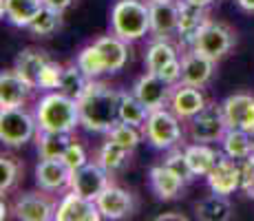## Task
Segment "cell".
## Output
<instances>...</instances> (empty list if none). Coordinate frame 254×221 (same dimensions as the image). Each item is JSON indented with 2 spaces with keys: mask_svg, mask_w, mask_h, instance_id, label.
Here are the masks:
<instances>
[{
  "mask_svg": "<svg viewBox=\"0 0 254 221\" xmlns=\"http://www.w3.org/2000/svg\"><path fill=\"white\" fill-rule=\"evenodd\" d=\"M80 124L91 133H109L120 122V102L122 91L89 80L86 88L77 97Z\"/></svg>",
  "mask_w": 254,
  "mask_h": 221,
  "instance_id": "1",
  "label": "cell"
},
{
  "mask_svg": "<svg viewBox=\"0 0 254 221\" xmlns=\"http://www.w3.org/2000/svg\"><path fill=\"white\" fill-rule=\"evenodd\" d=\"M38 131L47 133H71L80 124L77 102L73 97L64 95L62 91L49 93L36 106Z\"/></svg>",
  "mask_w": 254,
  "mask_h": 221,
  "instance_id": "2",
  "label": "cell"
},
{
  "mask_svg": "<svg viewBox=\"0 0 254 221\" xmlns=\"http://www.w3.org/2000/svg\"><path fill=\"white\" fill-rule=\"evenodd\" d=\"M111 31L126 42L141 40L150 33L148 2L141 0H117L111 9Z\"/></svg>",
  "mask_w": 254,
  "mask_h": 221,
  "instance_id": "3",
  "label": "cell"
},
{
  "mask_svg": "<svg viewBox=\"0 0 254 221\" xmlns=\"http://www.w3.org/2000/svg\"><path fill=\"white\" fill-rule=\"evenodd\" d=\"M38 133L36 115L27 113L22 106L18 109H0V140L9 148H18L31 142Z\"/></svg>",
  "mask_w": 254,
  "mask_h": 221,
  "instance_id": "4",
  "label": "cell"
},
{
  "mask_svg": "<svg viewBox=\"0 0 254 221\" xmlns=\"http://www.w3.org/2000/svg\"><path fill=\"white\" fill-rule=\"evenodd\" d=\"M144 137L150 146L155 148H173L179 140L184 137L182 124H179V117L173 111L157 109L148 113V120L144 124Z\"/></svg>",
  "mask_w": 254,
  "mask_h": 221,
  "instance_id": "5",
  "label": "cell"
},
{
  "mask_svg": "<svg viewBox=\"0 0 254 221\" xmlns=\"http://www.w3.org/2000/svg\"><path fill=\"white\" fill-rule=\"evenodd\" d=\"M234 44H237V36H234V31L228 24L217 22V20H208L199 29L197 38L190 44V49H194V51L203 53V56L212 58V60L217 62L232 51Z\"/></svg>",
  "mask_w": 254,
  "mask_h": 221,
  "instance_id": "6",
  "label": "cell"
},
{
  "mask_svg": "<svg viewBox=\"0 0 254 221\" xmlns=\"http://www.w3.org/2000/svg\"><path fill=\"white\" fill-rule=\"evenodd\" d=\"M228 131V122L223 115L221 104H206L197 115L188 120V133L192 142L199 144H212V142H221Z\"/></svg>",
  "mask_w": 254,
  "mask_h": 221,
  "instance_id": "7",
  "label": "cell"
},
{
  "mask_svg": "<svg viewBox=\"0 0 254 221\" xmlns=\"http://www.w3.org/2000/svg\"><path fill=\"white\" fill-rule=\"evenodd\" d=\"M97 208H100L102 219H126L135 213V197L133 193H128L126 188L115 184H109L104 190L100 193V197L95 199Z\"/></svg>",
  "mask_w": 254,
  "mask_h": 221,
  "instance_id": "8",
  "label": "cell"
},
{
  "mask_svg": "<svg viewBox=\"0 0 254 221\" xmlns=\"http://www.w3.org/2000/svg\"><path fill=\"white\" fill-rule=\"evenodd\" d=\"M109 175H111L109 170H104L97 161H89V164H84L82 168H77L75 173H73L69 188L75 190V193L82 195V197L95 201L100 197L102 190L111 184Z\"/></svg>",
  "mask_w": 254,
  "mask_h": 221,
  "instance_id": "9",
  "label": "cell"
},
{
  "mask_svg": "<svg viewBox=\"0 0 254 221\" xmlns=\"http://www.w3.org/2000/svg\"><path fill=\"white\" fill-rule=\"evenodd\" d=\"M179 2L182 0H148L150 33L168 40L179 27Z\"/></svg>",
  "mask_w": 254,
  "mask_h": 221,
  "instance_id": "10",
  "label": "cell"
},
{
  "mask_svg": "<svg viewBox=\"0 0 254 221\" xmlns=\"http://www.w3.org/2000/svg\"><path fill=\"white\" fill-rule=\"evenodd\" d=\"M133 93L139 97V102L148 111H157V109H164V106L170 102L173 84H168L166 80H162L157 73H148V71H146L144 75L135 82Z\"/></svg>",
  "mask_w": 254,
  "mask_h": 221,
  "instance_id": "11",
  "label": "cell"
},
{
  "mask_svg": "<svg viewBox=\"0 0 254 221\" xmlns=\"http://www.w3.org/2000/svg\"><path fill=\"white\" fill-rule=\"evenodd\" d=\"M208 186L212 193L226 195L230 197L232 193L241 190V170H239V161L232 159L230 155H221L214 168L208 173Z\"/></svg>",
  "mask_w": 254,
  "mask_h": 221,
  "instance_id": "12",
  "label": "cell"
},
{
  "mask_svg": "<svg viewBox=\"0 0 254 221\" xmlns=\"http://www.w3.org/2000/svg\"><path fill=\"white\" fill-rule=\"evenodd\" d=\"M31 82H27L16 69H7L0 73V109H18L29 100L33 91Z\"/></svg>",
  "mask_w": 254,
  "mask_h": 221,
  "instance_id": "13",
  "label": "cell"
},
{
  "mask_svg": "<svg viewBox=\"0 0 254 221\" xmlns=\"http://www.w3.org/2000/svg\"><path fill=\"white\" fill-rule=\"evenodd\" d=\"M221 106L228 122V129H243L248 133L254 131V95L234 93V95L223 100Z\"/></svg>",
  "mask_w": 254,
  "mask_h": 221,
  "instance_id": "14",
  "label": "cell"
},
{
  "mask_svg": "<svg viewBox=\"0 0 254 221\" xmlns=\"http://www.w3.org/2000/svg\"><path fill=\"white\" fill-rule=\"evenodd\" d=\"M56 219L58 221H100L102 215L93 199H86L82 195H77L75 190H71L58 204Z\"/></svg>",
  "mask_w": 254,
  "mask_h": 221,
  "instance_id": "15",
  "label": "cell"
},
{
  "mask_svg": "<svg viewBox=\"0 0 254 221\" xmlns=\"http://www.w3.org/2000/svg\"><path fill=\"white\" fill-rule=\"evenodd\" d=\"M206 106V97H203L201 88L190 86L184 82L173 84V93H170V111L179 117V120L188 122L192 115H197L199 111Z\"/></svg>",
  "mask_w": 254,
  "mask_h": 221,
  "instance_id": "16",
  "label": "cell"
},
{
  "mask_svg": "<svg viewBox=\"0 0 254 221\" xmlns=\"http://www.w3.org/2000/svg\"><path fill=\"white\" fill-rule=\"evenodd\" d=\"M56 210H58V206L53 204L47 195H40V193H24L22 197H18L16 204H13L16 219H20V221L56 219Z\"/></svg>",
  "mask_w": 254,
  "mask_h": 221,
  "instance_id": "17",
  "label": "cell"
},
{
  "mask_svg": "<svg viewBox=\"0 0 254 221\" xmlns=\"http://www.w3.org/2000/svg\"><path fill=\"white\" fill-rule=\"evenodd\" d=\"M214 65L217 62L212 58L190 49V51H186L182 56V80L179 82L190 86H199V88L206 86L214 73Z\"/></svg>",
  "mask_w": 254,
  "mask_h": 221,
  "instance_id": "18",
  "label": "cell"
},
{
  "mask_svg": "<svg viewBox=\"0 0 254 221\" xmlns=\"http://www.w3.org/2000/svg\"><path fill=\"white\" fill-rule=\"evenodd\" d=\"M73 170L62 159H40L36 166V184L45 193H56L71 184Z\"/></svg>",
  "mask_w": 254,
  "mask_h": 221,
  "instance_id": "19",
  "label": "cell"
},
{
  "mask_svg": "<svg viewBox=\"0 0 254 221\" xmlns=\"http://www.w3.org/2000/svg\"><path fill=\"white\" fill-rule=\"evenodd\" d=\"M148 177H150V188H153V193L157 195L159 199H164V201L177 199L179 195H182L184 184H186L184 177L177 175L170 166H166V164L153 166Z\"/></svg>",
  "mask_w": 254,
  "mask_h": 221,
  "instance_id": "20",
  "label": "cell"
},
{
  "mask_svg": "<svg viewBox=\"0 0 254 221\" xmlns=\"http://www.w3.org/2000/svg\"><path fill=\"white\" fill-rule=\"evenodd\" d=\"M93 44L100 51V58L106 67V73H117L126 67V62H128V42L126 40H122V38H117L113 33V36L97 38Z\"/></svg>",
  "mask_w": 254,
  "mask_h": 221,
  "instance_id": "21",
  "label": "cell"
},
{
  "mask_svg": "<svg viewBox=\"0 0 254 221\" xmlns=\"http://www.w3.org/2000/svg\"><path fill=\"white\" fill-rule=\"evenodd\" d=\"M210 20L208 11L203 7H197V4H190L182 0L179 2V27H177V36L184 44H192L194 38H197L199 29L203 27Z\"/></svg>",
  "mask_w": 254,
  "mask_h": 221,
  "instance_id": "22",
  "label": "cell"
},
{
  "mask_svg": "<svg viewBox=\"0 0 254 221\" xmlns=\"http://www.w3.org/2000/svg\"><path fill=\"white\" fill-rule=\"evenodd\" d=\"M42 7H45V0H2L0 13L13 27L27 29L33 22V18L42 11Z\"/></svg>",
  "mask_w": 254,
  "mask_h": 221,
  "instance_id": "23",
  "label": "cell"
},
{
  "mask_svg": "<svg viewBox=\"0 0 254 221\" xmlns=\"http://www.w3.org/2000/svg\"><path fill=\"white\" fill-rule=\"evenodd\" d=\"M49 56L40 49H22L16 56V62H13V69L24 77L27 82H31L33 86L38 88V80H40L42 69L47 67Z\"/></svg>",
  "mask_w": 254,
  "mask_h": 221,
  "instance_id": "24",
  "label": "cell"
},
{
  "mask_svg": "<svg viewBox=\"0 0 254 221\" xmlns=\"http://www.w3.org/2000/svg\"><path fill=\"white\" fill-rule=\"evenodd\" d=\"M186 159H188V166L192 170L194 177H208V173L214 168V164L219 161V155L214 148H210V144H190L188 148H184Z\"/></svg>",
  "mask_w": 254,
  "mask_h": 221,
  "instance_id": "25",
  "label": "cell"
},
{
  "mask_svg": "<svg viewBox=\"0 0 254 221\" xmlns=\"http://www.w3.org/2000/svg\"><path fill=\"white\" fill-rule=\"evenodd\" d=\"M194 215L201 221H228L232 217V204L226 195L212 193L210 197L194 204Z\"/></svg>",
  "mask_w": 254,
  "mask_h": 221,
  "instance_id": "26",
  "label": "cell"
},
{
  "mask_svg": "<svg viewBox=\"0 0 254 221\" xmlns=\"http://www.w3.org/2000/svg\"><path fill=\"white\" fill-rule=\"evenodd\" d=\"M179 53L175 49V44H170L166 38H155V42L146 51V71L148 73H159L168 62L177 60Z\"/></svg>",
  "mask_w": 254,
  "mask_h": 221,
  "instance_id": "27",
  "label": "cell"
},
{
  "mask_svg": "<svg viewBox=\"0 0 254 221\" xmlns=\"http://www.w3.org/2000/svg\"><path fill=\"white\" fill-rule=\"evenodd\" d=\"M71 133L38 131V155L40 159H62L66 146L71 144Z\"/></svg>",
  "mask_w": 254,
  "mask_h": 221,
  "instance_id": "28",
  "label": "cell"
},
{
  "mask_svg": "<svg viewBox=\"0 0 254 221\" xmlns=\"http://www.w3.org/2000/svg\"><path fill=\"white\" fill-rule=\"evenodd\" d=\"M148 109L139 102L135 93H124L122 91V102H120V122L133 124L137 129H144L146 120H148Z\"/></svg>",
  "mask_w": 254,
  "mask_h": 221,
  "instance_id": "29",
  "label": "cell"
},
{
  "mask_svg": "<svg viewBox=\"0 0 254 221\" xmlns=\"http://www.w3.org/2000/svg\"><path fill=\"white\" fill-rule=\"evenodd\" d=\"M128 155H130V150H126L124 146L109 140V142H104V146H102L100 153H97V164L113 175V173H120L122 168H126Z\"/></svg>",
  "mask_w": 254,
  "mask_h": 221,
  "instance_id": "30",
  "label": "cell"
},
{
  "mask_svg": "<svg viewBox=\"0 0 254 221\" xmlns=\"http://www.w3.org/2000/svg\"><path fill=\"white\" fill-rule=\"evenodd\" d=\"M27 29L33 33V36H38V38L53 36L56 31H60V29H62V11H58V9L47 7V4H45V7H42V11L33 18V22L29 24Z\"/></svg>",
  "mask_w": 254,
  "mask_h": 221,
  "instance_id": "31",
  "label": "cell"
},
{
  "mask_svg": "<svg viewBox=\"0 0 254 221\" xmlns=\"http://www.w3.org/2000/svg\"><path fill=\"white\" fill-rule=\"evenodd\" d=\"M223 150L226 155H230L232 159H241L252 153V142H250V133L243 129H228L226 135L221 140Z\"/></svg>",
  "mask_w": 254,
  "mask_h": 221,
  "instance_id": "32",
  "label": "cell"
},
{
  "mask_svg": "<svg viewBox=\"0 0 254 221\" xmlns=\"http://www.w3.org/2000/svg\"><path fill=\"white\" fill-rule=\"evenodd\" d=\"M86 84H89V77H86V73L82 71V69L77 67V62H75V65H71V67H64L58 91H62L64 95L77 100V97H80V93L86 88Z\"/></svg>",
  "mask_w": 254,
  "mask_h": 221,
  "instance_id": "33",
  "label": "cell"
},
{
  "mask_svg": "<svg viewBox=\"0 0 254 221\" xmlns=\"http://www.w3.org/2000/svg\"><path fill=\"white\" fill-rule=\"evenodd\" d=\"M106 135H109L111 142H115V144L124 146V148L130 150V153L137 148V144L141 142V135H139L137 126L126 124V122H117V124H115L109 133H106Z\"/></svg>",
  "mask_w": 254,
  "mask_h": 221,
  "instance_id": "34",
  "label": "cell"
},
{
  "mask_svg": "<svg viewBox=\"0 0 254 221\" xmlns=\"http://www.w3.org/2000/svg\"><path fill=\"white\" fill-rule=\"evenodd\" d=\"M75 62H77V67L86 73V77H89V80H95L97 75L106 73V67H104V62H102L100 51L95 49V44H89V47L82 49Z\"/></svg>",
  "mask_w": 254,
  "mask_h": 221,
  "instance_id": "35",
  "label": "cell"
},
{
  "mask_svg": "<svg viewBox=\"0 0 254 221\" xmlns=\"http://www.w3.org/2000/svg\"><path fill=\"white\" fill-rule=\"evenodd\" d=\"M20 170H22V164L18 161V157L2 155V159H0V193L4 195L7 190L13 188V184L20 177Z\"/></svg>",
  "mask_w": 254,
  "mask_h": 221,
  "instance_id": "36",
  "label": "cell"
},
{
  "mask_svg": "<svg viewBox=\"0 0 254 221\" xmlns=\"http://www.w3.org/2000/svg\"><path fill=\"white\" fill-rule=\"evenodd\" d=\"M62 71H64V67L58 65V62H53V60H49L47 67L42 69V73H40L38 88H45V91L58 88V86H60V80H62Z\"/></svg>",
  "mask_w": 254,
  "mask_h": 221,
  "instance_id": "37",
  "label": "cell"
},
{
  "mask_svg": "<svg viewBox=\"0 0 254 221\" xmlns=\"http://www.w3.org/2000/svg\"><path fill=\"white\" fill-rule=\"evenodd\" d=\"M62 161H64L66 166L75 173L77 168H82L84 164H89V157H86V150H84V146L82 144H77V142H73L71 140V144L66 146V150H64V155H62Z\"/></svg>",
  "mask_w": 254,
  "mask_h": 221,
  "instance_id": "38",
  "label": "cell"
},
{
  "mask_svg": "<svg viewBox=\"0 0 254 221\" xmlns=\"http://www.w3.org/2000/svg\"><path fill=\"white\" fill-rule=\"evenodd\" d=\"M164 164L166 166H170V168L175 170L177 175H182L186 181H190L192 179V170H190V166H188V159H186V153L184 150H173L168 157L164 159Z\"/></svg>",
  "mask_w": 254,
  "mask_h": 221,
  "instance_id": "39",
  "label": "cell"
},
{
  "mask_svg": "<svg viewBox=\"0 0 254 221\" xmlns=\"http://www.w3.org/2000/svg\"><path fill=\"white\" fill-rule=\"evenodd\" d=\"M159 77H162V80H166L168 82V84H177L179 80H182V60H173V62H168V65H166L162 71L157 73Z\"/></svg>",
  "mask_w": 254,
  "mask_h": 221,
  "instance_id": "40",
  "label": "cell"
},
{
  "mask_svg": "<svg viewBox=\"0 0 254 221\" xmlns=\"http://www.w3.org/2000/svg\"><path fill=\"white\" fill-rule=\"evenodd\" d=\"M71 2H73V0H45L47 7H53V9H58V11H64V9H69Z\"/></svg>",
  "mask_w": 254,
  "mask_h": 221,
  "instance_id": "41",
  "label": "cell"
},
{
  "mask_svg": "<svg viewBox=\"0 0 254 221\" xmlns=\"http://www.w3.org/2000/svg\"><path fill=\"white\" fill-rule=\"evenodd\" d=\"M237 4L248 13H254V0H237Z\"/></svg>",
  "mask_w": 254,
  "mask_h": 221,
  "instance_id": "42",
  "label": "cell"
},
{
  "mask_svg": "<svg viewBox=\"0 0 254 221\" xmlns=\"http://www.w3.org/2000/svg\"><path fill=\"white\" fill-rule=\"evenodd\" d=\"M186 2H190V4H197V7L208 9L210 4H214V0H186Z\"/></svg>",
  "mask_w": 254,
  "mask_h": 221,
  "instance_id": "43",
  "label": "cell"
},
{
  "mask_svg": "<svg viewBox=\"0 0 254 221\" xmlns=\"http://www.w3.org/2000/svg\"><path fill=\"white\" fill-rule=\"evenodd\" d=\"M157 221H168V219H177V221H186L184 215H159V217H155Z\"/></svg>",
  "mask_w": 254,
  "mask_h": 221,
  "instance_id": "44",
  "label": "cell"
},
{
  "mask_svg": "<svg viewBox=\"0 0 254 221\" xmlns=\"http://www.w3.org/2000/svg\"><path fill=\"white\" fill-rule=\"evenodd\" d=\"M246 195H248V197H250V199H254V186H252V188H250V190H248V193H246Z\"/></svg>",
  "mask_w": 254,
  "mask_h": 221,
  "instance_id": "45",
  "label": "cell"
},
{
  "mask_svg": "<svg viewBox=\"0 0 254 221\" xmlns=\"http://www.w3.org/2000/svg\"><path fill=\"white\" fill-rule=\"evenodd\" d=\"M250 142H252V153H254V131L250 133Z\"/></svg>",
  "mask_w": 254,
  "mask_h": 221,
  "instance_id": "46",
  "label": "cell"
}]
</instances>
